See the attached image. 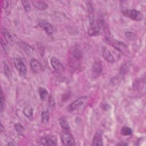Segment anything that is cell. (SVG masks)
<instances>
[{
	"label": "cell",
	"instance_id": "ba28073f",
	"mask_svg": "<svg viewBox=\"0 0 146 146\" xmlns=\"http://www.w3.org/2000/svg\"><path fill=\"white\" fill-rule=\"evenodd\" d=\"M39 25L44 31H46L49 35L52 34L55 32V29L54 27L49 22L45 20H39Z\"/></svg>",
	"mask_w": 146,
	"mask_h": 146
},
{
	"label": "cell",
	"instance_id": "7a4b0ae2",
	"mask_svg": "<svg viewBox=\"0 0 146 146\" xmlns=\"http://www.w3.org/2000/svg\"><path fill=\"white\" fill-rule=\"evenodd\" d=\"M104 39H105V41L107 43L111 45L115 49H116L117 50H118L119 51L124 52L128 50L127 46L125 44H124V43L120 42L115 39H113L111 36L105 38Z\"/></svg>",
	"mask_w": 146,
	"mask_h": 146
},
{
	"label": "cell",
	"instance_id": "e0dca14e",
	"mask_svg": "<svg viewBox=\"0 0 146 146\" xmlns=\"http://www.w3.org/2000/svg\"><path fill=\"white\" fill-rule=\"evenodd\" d=\"M34 7L39 10H44L48 8V5L43 1L33 2Z\"/></svg>",
	"mask_w": 146,
	"mask_h": 146
},
{
	"label": "cell",
	"instance_id": "44dd1931",
	"mask_svg": "<svg viewBox=\"0 0 146 146\" xmlns=\"http://www.w3.org/2000/svg\"><path fill=\"white\" fill-rule=\"evenodd\" d=\"M39 94L40 98L42 100H44L46 99V98H47V96H48V92H47V90L43 87L39 88Z\"/></svg>",
	"mask_w": 146,
	"mask_h": 146
},
{
	"label": "cell",
	"instance_id": "8992f818",
	"mask_svg": "<svg viewBox=\"0 0 146 146\" xmlns=\"http://www.w3.org/2000/svg\"><path fill=\"white\" fill-rule=\"evenodd\" d=\"M50 62L52 67L56 72L61 74L64 71L65 68L64 66L56 57L52 56L50 59Z\"/></svg>",
	"mask_w": 146,
	"mask_h": 146
},
{
	"label": "cell",
	"instance_id": "d4e9b609",
	"mask_svg": "<svg viewBox=\"0 0 146 146\" xmlns=\"http://www.w3.org/2000/svg\"><path fill=\"white\" fill-rule=\"evenodd\" d=\"M15 129L18 133H22L24 131V127L20 123H16L15 124Z\"/></svg>",
	"mask_w": 146,
	"mask_h": 146
},
{
	"label": "cell",
	"instance_id": "6da1fadb",
	"mask_svg": "<svg viewBox=\"0 0 146 146\" xmlns=\"http://www.w3.org/2000/svg\"><path fill=\"white\" fill-rule=\"evenodd\" d=\"M82 58V53L80 48L77 46L72 47L68 52V63L71 67H77L80 64Z\"/></svg>",
	"mask_w": 146,
	"mask_h": 146
},
{
	"label": "cell",
	"instance_id": "ffe728a7",
	"mask_svg": "<svg viewBox=\"0 0 146 146\" xmlns=\"http://www.w3.org/2000/svg\"><path fill=\"white\" fill-rule=\"evenodd\" d=\"M49 118H50V115H49L48 111H43L41 114V119H42V123L43 124L47 123L49 121Z\"/></svg>",
	"mask_w": 146,
	"mask_h": 146
},
{
	"label": "cell",
	"instance_id": "d6a6232c",
	"mask_svg": "<svg viewBox=\"0 0 146 146\" xmlns=\"http://www.w3.org/2000/svg\"><path fill=\"white\" fill-rule=\"evenodd\" d=\"M3 125H2V124H1V132H2V131H3Z\"/></svg>",
	"mask_w": 146,
	"mask_h": 146
},
{
	"label": "cell",
	"instance_id": "9a60e30c",
	"mask_svg": "<svg viewBox=\"0 0 146 146\" xmlns=\"http://www.w3.org/2000/svg\"><path fill=\"white\" fill-rule=\"evenodd\" d=\"M59 123L63 131H70V126L66 117L62 116L59 118Z\"/></svg>",
	"mask_w": 146,
	"mask_h": 146
},
{
	"label": "cell",
	"instance_id": "5bb4252c",
	"mask_svg": "<svg viewBox=\"0 0 146 146\" xmlns=\"http://www.w3.org/2000/svg\"><path fill=\"white\" fill-rule=\"evenodd\" d=\"M92 145L93 146H102L103 145L102 137L100 134L97 133L94 135Z\"/></svg>",
	"mask_w": 146,
	"mask_h": 146
},
{
	"label": "cell",
	"instance_id": "8fae6325",
	"mask_svg": "<svg viewBox=\"0 0 146 146\" xmlns=\"http://www.w3.org/2000/svg\"><path fill=\"white\" fill-rule=\"evenodd\" d=\"M30 67L31 70L34 73H39L42 70V66L40 63L35 59H33L30 61Z\"/></svg>",
	"mask_w": 146,
	"mask_h": 146
},
{
	"label": "cell",
	"instance_id": "ac0fdd59",
	"mask_svg": "<svg viewBox=\"0 0 146 146\" xmlns=\"http://www.w3.org/2000/svg\"><path fill=\"white\" fill-rule=\"evenodd\" d=\"M23 113L24 115L30 120H31L33 119V110L31 107L30 106L25 107L23 110Z\"/></svg>",
	"mask_w": 146,
	"mask_h": 146
},
{
	"label": "cell",
	"instance_id": "f1b7e54d",
	"mask_svg": "<svg viewBox=\"0 0 146 146\" xmlns=\"http://www.w3.org/2000/svg\"><path fill=\"white\" fill-rule=\"evenodd\" d=\"M3 68H3V70H4V73H5V74L6 76L9 75L10 74V69H9V66H8L5 63V64H4V67H3Z\"/></svg>",
	"mask_w": 146,
	"mask_h": 146
},
{
	"label": "cell",
	"instance_id": "cb8c5ba5",
	"mask_svg": "<svg viewBox=\"0 0 146 146\" xmlns=\"http://www.w3.org/2000/svg\"><path fill=\"white\" fill-rule=\"evenodd\" d=\"M21 3H22V6H23L24 9L26 11L29 12L31 10V6H30V4L29 1L23 0V1H21Z\"/></svg>",
	"mask_w": 146,
	"mask_h": 146
},
{
	"label": "cell",
	"instance_id": "1f68e13d",
	"mask_svg": "<svg viewBox=\"0 0 146 146\" xmlns=\"http://www.w3.org/2000/svg\"><path fill=\"white\" fill-rule=\"evenodd\" d=\"M15 145V144L14 143H9L8 144H7V145Z\"/></svg>",
	"mask_w": 146,
	"mask_h": 146
},
{
	"label": "cell",
	"instance_id": "7402d4cb",
	"mask_svg": "<svg viewBox=\"0 0 146 146\" xmlns=\"http://www.w3.org/2000/svg\"><path fill=\"white\" fill-rule=\"evenodd\" d=\"M125 37L131 41H134L137 39V35L133 32L127 31L125 33Z\"/></svg>",
	"mask_w": 146,
	"mask_h": 146
},
{
	"label": "cell",
	"instance_id": "83f0119b",
	"mask_svg": "<svg viewBox=\"0 0 146 146\" xmlns=\"http://www.w3.org/2000/svg\"><path fill=\"white\" fill-rule=\"evenodd\" d=\"M1 45H2V48L3 49L4 51H5L6 52H7V51H8V47H7V46L6 45V42H5V41H3V40L2 39H1Z\"/></svg>",
	"mask_w": 146,
	"mask_h": 146
},
{
	"label": "cell",
	"instance_id": "3957f363",
	"mask_svg": "<svg viewBox=\"0 0 146 146\" xmlns=\"http://www.w3.org/2000/svg\"><path fill=\"white\" fill-rule=\"evenodd\" d=\"M123 14L134 21H140L143 19L142 14L135 9H127L122 12Z\"/></svg>",
	"mask_w": 146,
	"mask_h": 146
},
{
	"label": "cell",
	"instance_id": "4316f807",
	"mask_svg": "<svg viewBox=\"0 0 146 146\" xmlns=\"http://www.w3.org/2000/svg\"><path fill=\"white\" fill-rule=\"evenodd\" d=\"M4 98H3V95L2 91L1 92V112L2 113L3 111V106H4Z\"/></svg>",
	"mask_w": 146,
	"mask_h": 146
},
{
	"label": "cell",
	"instance_id": "277c9868",
	"mask_svg": "<svg viewBox=\"0 0 146 146\" xmlns=\"http://www.w3.org/2000/svg\"><path fill=\"white\" fill-rule=\"evenodd\" d=\"M14 63L15 68L22 76H25L27 73V68L24 62L20 58H14Z\"/></svg>",
	"mask_w": 146,
	"mask_h": 146
},
{
	"label": "cell",
	"instance_id": "d6986e66",
	"mask_svg": "<svg viewBox=\"0 0 146 146\" xmlns=\"http://www.w3.org/2000/svg\"><path fill=\"white\" fill-rule=\"evenodd\" d=\"M120 133L122 135L128 136L132 133V131L129 127L127 126H123L120 130Z\"/></svg>",
	"mask_w": 146,
	"mask_h": 146
},
{
	"label": "cell",
	"instance_id": "2e32d148",
	"mask_svg": "<svg viewBox=\"0 0 146 146\" xmlns=\"http://www.w3.org/2000/svg\"><path fill=\"white\" fill-rule=\"evenodd\" d=\"M102 62L99 60H95L92 66L93 71L96 74H100L102 71Z\"/></svg>",
	"mask_w": 146,
	"mask_h": 146
},
{
	"label": "cell",
	"instance_id": "484cf974",
	"mask_svg": "<svg viewBox=\"0 0 146 146\" xmlns=\"http://www.w3.org/2000/svg\"><path fill=\"white\" fill-rule=\"evenodd\" d=\"M48 104H49L50 107H54L55 105V99L52 95L50 96L48 98Z\"/></svg>",
	"mask_w": 146,
	"mask_h": 146
},
{
	"label": "cell",
	"instance_id": "f546056e",
	"mask_svg": "<svg viewBox=\"0 0 146 146\" xmlns=\"http://www.w3.org/2000/svg\"><path fill=\"white\" fill-rule=\"evenodd\" d=\"M9 5V2L6 1H4L2 2V6H3V7L5 8V9H6L7 7Z\"/></svg>",
	"mask_w": 146,
	"mask_h": 146
},
{
	"label": "cell",
	"instance_id": "4dcf8cb0",
	"mask_svg": "<svg viewBox=\"0 0 146 146\" xmlns=\"http://www.w3.org/2000/svg\"><path fill=\"white\" fill-rule=\"evenodd\" d=\"M116 145H128V144H127V143H118V144H117Z\"/></svg>",
	"mask_w": 146,
	"mask_h": 146
},
{
	"label": "cell",
	"instance_id": "603a6c76",
	"mask_svg": "<svg viewBox=\"0 0 146 146\" xmlns=\"http://www.w3.org/2000/svg\"><path fill=\"white\" fill-rule=\"evenodd\" d=\"M2 34L3 35L4 37H5V39L7 41H8V42H11L12 41V36H11V35H10L9 32L6 29H5V28L2 29Z\"/></svg>",
	"mask_w": 146,
	"mask_h": 146
},
{
	"label": "cell",
	"instance_id": "7c38bea8",
	"mask_svg": "<svg viewBox=\"0 0 146 146\" xmlns=\"http://www.w3.org/2000/svg\"><path fill=\"white\" fill-rule=\"evenodd\" d=\"M102 55L104 59L108 63H112L114 62L115 59L113 55H112L111 52L108 50V49L105 47H103L102 48Z\"/></svg>",
	"mask_w": 146,
	"mask_h": 146
},
{
	"label": "cell",
	"instance_id": "4fadbf2b",
	"mask_svg": "<svg viewBox=\"0 0 146 146\" xmlns=\"http://www.w3.org/2000/svg\"><path fill=\"white\" fill-rule=\"evenodd\" d=\"M100 30L98 27V26L95 25V23L91 26H90V27L88 30V34L90 36H97L99 34Z\"/></svg>",
	"mask_w": 146,
	"mask_h": 146
},
{
	"label": "cell",
	"instance_id": "30bf717a",
	"mask_svg": "<svg viewBox=\"0 0 146 146\" xmlns=\"http://www.w3.org/2000/svg\"><path fill=\"white\" fill-rule=\"evenodd\" d=\"M87 9L88 15V20L90 26L94 24V9L91 2H88L87 3Z\"/></svg>",
	"mask_w": 146,
	"mask_h": 146
},
{
	"label": "cell",
	"instance_id": "5b68a950",
	"mask_svg": "<svg viewBox=\"0 0 146 146\" xmlns=\"http://www.w3.org/2000/svg\"><path fill=\"white\" fill-rule=\"evenodd\" d=\"M61 140L63 144L66 145H73L75 141L70 133V131H63L61 134Z\"/></svg>",
	"mask_w": 146,
	"mask_h": 146
},
{
	"label": "cell",
	"instance_id": "9c48e42d",
	"mask_svg": "<svg viewBox=\"0 0 146 146\" xmlns=\"http://www.w3.org/2000/svg\"><path fill=\"white\" fill-rule=\"evenodd\" d=\"M40 143L43 145H55L56 144V140L54 136H45L40 138Z\"/></svg>",
	"mask_w": 146,
	"mask_h": 146
},
{
	"label": "cell",
	"instance_id": "52a82bcc",
	"mask_svg": "<svg viewBox=\"0 0 146 146\" xmlns=\"http://www.w3.org/2000/svg\"><path fill=\"white\" fill-rule=\"evenodd\" d=\"M86 100H87V97L85 96H83L79 98V99L75 100L74 102H72L70 105L68 110L72 112V111H74L78 109L79 108H80L84 104V103Z\"/></svg>",
	"mask_w": 146,
	"mask_h": 146
}]
</instances>
